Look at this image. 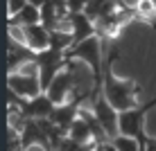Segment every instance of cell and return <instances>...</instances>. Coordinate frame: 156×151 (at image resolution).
<instances>
[{
    "mask_svg": "<svg viewBox=\"0 0 156 151\" xmlns=\"http://www.w3.org/2000/svg\"><path fill=\"white\" fill-rule=\"evenodd\" d=\"M36 70H39V79H41V90L43 95L48 93V88L52 86V81L57 79V74H61L63 70L68 68L70 59H68L66 52L59 50H45L36 54Z\"/></svg>",
    "mask_w": 156,
    "mask_h": 151,
    "instance_id": "obj_4",
    "label": "cell"
},
{
    "mask_svg": "<svg viewBox=\"0 0 156 151\" xmlns=\"http://www.w3.org/2000/svg\"><path fill=\"white\" fill-rule=\"evenodd\" d=\"M136 16L140 20H147L152 27H156V2H149V0L136 2Z\"/></svg>",
    "mask_w": 156,
    "mask_h": 151,
    "instance_id": "obj_14",
    "label": "cell"
},
{
    "mask_svg": "<svg viewBox=\"0 0 156 151\" xmlns=\"http://www.w3.org/2000/svg\"><path fill=\"white\" fill-rule=\"evenodd\" d=\"M7 23H9V27H30V25H41V5L27 2L23 12L12 16Z\"/></svg>",
    "mask_w": 156,
    "mask_h": 151,
    "instance_id": "obj_11",
    "label": "cell"
},
{
    "mask_svg": "<svg viewBox=\"0 0 156 151\" xmlns=\"http://www.w3.org/2000/svg\"><path fill=\"white\" fill-rule=\"evenodd\" d=\"M147 151H156V140H154V138L147 140Z\"/></svg>",
    "mask_w": 156,
    "mask_h": 151,
    "instance_id": "obj_16",
    "label": "cell"
},
{
    "mask_svg": "<svg viewBox=\"0 0 156 151\" xmlns=\"http://www.w3.org/2000/svg\"><path fill=\"white\" fill-rule=\"evenodd\" d=\"M68 59H79V61L88 63L90 72H93V93H102V84H104V61H102V52H100V36L73 45L68 50Z\"/></svg>",
    "mask_w": 156,
    "mask_h": 151,
    "instance_id": "obj_2",
    "label": "cell"
},
{
    "mask_svg": "<svg viewBox=\"0 0 156 151\" xmlns=\"http://www.w3.org/2000/svg\"><path fill=\"white\" fill-rule=\"evenodd\" d=\"M34 63L36 61V52H32L27 45H20L16 39H12V34L7 36V63H9V74L16 72V68L23 63Z\"/></svg>",
    "mask_w": 156,
    "mask_h": 151,
    "instance_id": "obj_8",
    "label": "cell"
},
{
    "mask_svg": "<svg viewBox=\"0 0 156 151\" xmlns=\"http://www.w3.org/2000/svg\"><path fill=\"white\" fill-rule=\"evenodd\" d=\"M95 151H109V149H106V144H102V147H95Z\"/></svg>",
    "mask_w": 156,
    "mask_h": 151,
    "instance_id": "obj_17",
    "label": "cell"
},
{
    "mask_svg": "<svg viewBox=\"0 0 156 151\" xmlns=\"http://www.w3.org/2000/svg\"><path fill=\"white\" fill-rule=\"evenodd\" d=\"M73 90H75V66H73V61H70V63H68V68L63 70L61 74H57V79L52 81V86L48 88L45 95L55 101V106H59V104L70 101Z\"/></svg>",
    "mask_w": 156,
    "mask_h": 151,
    "instance_id": "obj_6",
    "label": "cell"
},
{
    "mask_svg": "<svg viewBox=\"0 0 156 151\" xmlns=\"http://www.w3.org/2000/svg\"><path fill=\"white\" fill-rule=\"evenodd\" d=\"M68 138H70L75 144H79V147H90V142H95V140H93V133H90V129L86 126V122L82 120V117H79V120L70 126V131H68Z\"/></svg>",
    "mask_w": 156,
    "mask_h": 151,
    "instance_id": "obj_12",
    "label": "cell"
},
{
    "mask_svg": "<svg viewBox=\"0 0 156 151\" xmlns=\"http://www.w3.org/2000/svg\"><path fill=\"white\" fill-rule=\"evenodd\" d=\"M25 0H9L7 2V7H9V18H12V16H16V14H20L25 9Z\"/></svg>",
    "mask_w": 156,
    "mask_h": 151,
    "instance_id": "obj_15",
    "label": "cell"
},
{
    "mask_svg": "<svg viewBox=\"0 0 156 151\" xmlns=\"http://www.w3.org/2000/svg\"><path fill=\"white\" fill-rule=\"evenodd\" d=\"M73 34H68L66 29H57V32H50V50H59V52H66L73 47Z\"/></svg>",
    "mask_w": 156,
    "mask_h": 151,
    "instance_id": "obj_13",
    "label": "cell"
},
{
    "mask_svg": "<svg viewBox=\"0 0 156 151\" xmlns=\"http://www.w3.org/2000/svg\"><path fill=\"white\" fill-rule=\"evenodd\" d=\"M118 57V50H111V54L104 61V84H102V95L109 99V104L113 106L118 113L131 111L138 106L136 95L140 93V86L131 79H118L113 74V61Z\"/></svg>",
    "mask_w": 156,
    "mask_h": 151,
    "instance_id": "obj_1",
    "label": "cell"
},
{
    "mask_svg": "<svg viewBox=\"0 0 156 151\" xmlns=\"http://www.w3.org/2000/svg\"><path fill=\"white\" fill-rule=\"evenodd\" d=\"M25 32V41H27V47L32 52H45L50 50V32H48L43 25H30V27H23Z\"/></svg>",
    "mask_w": 156,
    "mask_h": 151,
    "instance_id": "obj_10",
    "label": "cell"
},
{
    "mask_svg": "<svg viewBox=\"0 0 156 151\" xmlns=\"http://www.w3.org/2000/svg\"><path fill=\"white\" fill-rule=\"evenodd\" d=\"M7 88L14 90L18 97H30V99H34V97L43 95L41 90V79H39V72L36 74H23V72H14L7 77Z\"/></svg>",
    "mask_w": 156,
    "mask_h": 151,
    "instance_id": "obj_7",
    "label": "cell"
},
{
    "mask_svg": "<svg viewBox=\"0 0 156 151\" xmlns=\"http://www.w3.org/2000/svg\"><path fill=\"white\" fill-rule=\"evenodd\" d=\"M106 149H109V151H115V149H113V147H111V144H106Z\"/></svg>",
    "mask_w": 156,
    "mask_h": 151,
    "instance_id": "obj_18",
    "label": "cell"
},
{
    "mask_svg": "<svg viewBox=\"0 0 156 151\" xmlns=\"http://www.w3.org/2000/svg\"><path fill=\"white\" fill-rule=\"evenodd\" d=\"M156 106V97L149 99L147 104H138L136 108L131 111H125L118 115V131L120 136H127V138H133L140 142V147H147V136H145V117L147 113Z\"/></svg>",
    "mask_w": 156,
    "mask_h": 151,
    "instance_id": "obj_3",
    "label": "cell"
},
{
    "mask_svg": "<svg viewBox=\"0 0 156 151\" xmlns=\"http://www.w3.org/2000/svg\"><path fill=\"white\" fill-rule=\"evenodd\" d=\"M93 115L100 120V124L104 126V131H106V136H109V140H113L120 136V131H118V113L113 106L109 104V99H106L102 93H93Z\"/></svg>",
    "mask_w": 156,
    "mask_h": 151,
    "instance_id": "obj_5",
    "label": "cell"
},
{
    "mask_svg": "<svg viewBox=\"0 0 156 151\" xmlns=\"http://www.w3.org/2000/svg\"><path fill=\"white\" fill-rule=\"evenodd\" d=\"M70 29H73V45H79V43L98 36V27L95 23L88 18L84 12L82 14H70Z\"/></svg>",
    "mask_w": 156,
    "mask_h": 151,
    "instance_id": "obj_9",
    "label": "cell"
}]
</instances>
